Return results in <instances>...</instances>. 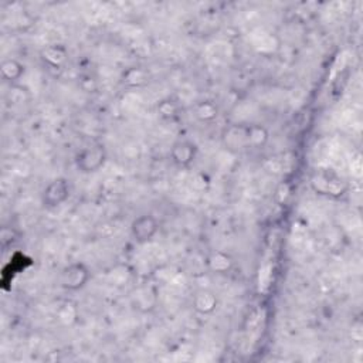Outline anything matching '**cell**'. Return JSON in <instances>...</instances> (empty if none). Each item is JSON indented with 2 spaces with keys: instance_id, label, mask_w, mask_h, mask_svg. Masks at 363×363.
Returning a JSON list of instances; mask_svg holds the SVG:
<instances>
[{
  "instance_id": "7",
  "label": "cell",
  "mask_w": 363,
  "mask_h": 363,
  "mask_svg": "<svg viewBox=\"0 0 363 363\" xmlns=\"http://www.w3.org/2000/svg\"><path fill=\"white\" fill-rule=\"evenodd\" d=\"M193 305L197 312L207 315V313H211L217 308V298L211 291L201 289L196 294V296L193 299Z\"/></svg>"
},
{
  "instance_id": "1",
  "label": "cell",
  "mask_w": 363,
  "mask_h": 363,
  "mask_svg": "<svg viewBox=\"0 0 363 363\" xmlns=\"http://www.w3.org/2000/svg\"><path fill=\"white\" fill-rule=\"evenodd\" d=\"M106 149L102 143H92L79 149L75 155V166L82 173H95L106 162Z\"/></svg>"
},
{
  "instance_id": "6",
  "label": "cell",
  "mask_w": 363,
  "mask_h": 363,
  "mask_svg": "<svg viewBox=\"0 0 363 363\" xmlns=\"http://www.w3.org/2000/svg\"><path fill=\"white\" fill-rule=\"evenodd\" d=\"M0 69H1L3 78L7 82H10V84L20 81L21 77L24 75V72H26L24 64H21L16 58H6V60H3L1 65H0Z\"/></svg>"
},
{
  "instance_id": "2",
  "label": "cell",
  "mask_w": 363,
  "mask_h": 363,
  "mask_svg": "<svg viewBox=\"0 0 363 363\" xmlns=\"http://www.w3.org/2000/svg\"><path fill=\"white\" fill-rule=\"evenodd\" d=\"M72 193V186L69 179L67 177H55L52 179L41 193V203L45 208L54 210L62 206Z\"/></svg>"
},
{
  "instance_id": "8",
  "label": "cell",
  "mask_w": 363,
  "mask_h": 363,
  "mask_svg": "<svg viewBox=\"0 0 363 363\" xmlns=\"http://www.w3.org/2000/svg\"><path fill=\"white\" fill-rule=\"evenodd\" d=\"M67 57V51L61 45H50L43 50V60L52 64V65H60Z\"/></svg>"
},
{
  "instance_id": "5",
  "label": "cell",
  "mask_w": 363,
  "mask_h": 363,
  "mask_svg": "<svg viewBox=\"0 0 363 363\" xmlns=\"http://www.w3.org/2000/svg\"><path fill=\"white\" fill-rule=\"evenodd\" d=\"M169 155L176 166L189 167L197 156V146L189 139H180L173 143Z\"/></svg>"
},
{
  "instance_id": "4",
  "label": "cell",
  "mask_w": 363,
  "mask_h": 363,
  "mask_svg": "<svg viewBox=\"0 0 363 363\" xmlns=\"http://www.w3.org/2000/svg\"><path fill=\"white\" fill-rule=\"evenodd\" d=\"M159 221L152 214H140L133 218L130 224V235L135 242L146 244L150 242L159 233Z\"/></svg>"
},
{
  "instance_id": "3",
  "label": "cell",
  "mask_w": 363,
  "mask_h": 363,
  "mask_svg": "<svg viewBox=\"0 0 363 363\" xmlns=\"http://www.w3.org/2000/svg\"><path fill=\"white\" fill-rule=\"evenodd\" d=\"M91 278L89 268L79 261L65 265L60 275V285L68 292H77L82 289Z\"/></svg>"
}]
</instances>
